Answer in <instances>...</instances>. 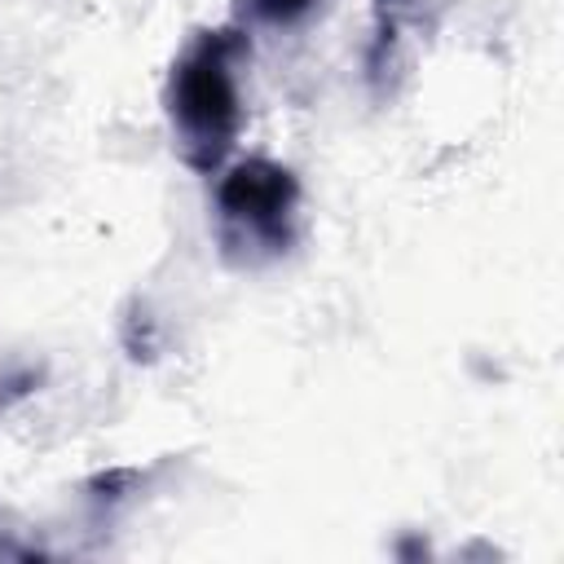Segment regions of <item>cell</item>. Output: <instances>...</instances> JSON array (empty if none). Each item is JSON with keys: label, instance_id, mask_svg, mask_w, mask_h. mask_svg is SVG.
Wrapping results in <instances>:
<instances>
[{"label": "cell", "instance_id": "3957f363", "mask_svg": "<svg viewBox=\"0 0 564 564\" xmlns=\"http://www.w3.org/2000/svg\"><path fill=\"white\" fill-rule=\"evenodd\" d=\"M419 13H423V0H375V35H370V53H366V75L375 88H383L388 70L397 66L401 31Z\"/></svg>", "mask_w": 564, "mask_h": 564}, {"label": "cell", "instance_id": "6da1fadb", "mask_svg": "<svg viewBox=\"0 0 564 564\" xmlns=\"http://www.w3.org/2000/svg\"><path fill=\"white\" fill-rule=\"evenodd\" d=\"M238 57H247V35L238 26L198 31L167 70V123L172 145L185 167L212 176L225 167L238 132H242V88Z\"/></svg>", "mask_w": 564, "mask_h": 564}, {"label": "cell", "instance_id": "5b68a950", "mask_svg": "<svg viewBox=\"0 0 564 564\" xmlns=\"http://www.w3.org/2000/svg\"><path fill=\"white\" fill-rule=\"evenodd\" d=\"M119 339H123V348H128L132 361H154V352H159V330H154V317H150V308H145L141 300L128 304V313H123V322H119Z\"/></svg>", "mask_w": 564, "mask_h": 564}, {"label": "cell", "instance_id": "8992f818", "mask_svg": "<svg viewBox=\"0 0 564 564\" xmlns=\"http://www.w3.org/2000/svg\"><path fill=\"white\" fill-rule=\"evenodd\" d=\"M35 555H48V546L35 538V529L22 516L0 507V560H35Z\"/></svg>", "mask_w": 564, "mask_h": 564}, {"label": "cell", "instance_id": "277c9868", "mask_svg": "<svg viewBox=\"0 0 564 564\" xmlns=\"http://www.w3.org/2000/svg\"><path fill=\"white\" fill-rule=\"evenodd\" d=\"M317 9H322V0H242V18H247V22H256V26H278V31L304 26Z\"/></svg>", "mask_w": 564, "mask_h": 564}, {"label": "cell", "instance_id": "7a4b0ae2", "mask_svg": "<svg viewBox=\"0 0 564 564\" xmlns=\"http://www.w3.org/2000/svg\"><path fill=\"white\" fill-rule=\"evenodd\" d=\"M300 181L286 163L238 159L216 181V238L220 256L238 269H260L295 247Z\"/></svg>", "mask_w": 564, "mask_h": 564}]
</instances>
